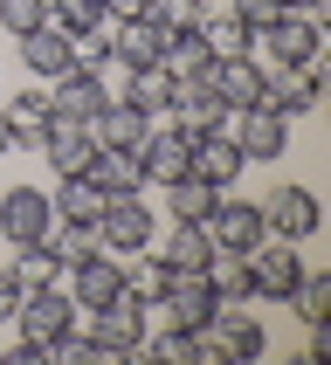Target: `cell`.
Listing matches in <instances>:
<instances>
[{
  "label": "cell",
  "instance_id": "1",
  "mask_svg": "<svg viewBox=\"0 0 331 365\" xmlns=\"http://www.w3.org/2000/svg\"><path fill=\"white\" fill-rule=\"evenodd\" d=\"M76 297H69V283H28L21 289V310H14V331L21 338H35V345H49V338H62V331H76Z\"/></svg>",
  "mask_w": 331,
  "mask_h": 365
},
{
  "label": "cell",
  "instance_id": "2",
  "mask_svg": "<svg viewBox=\"0 0 331 365\" xmlns=\"http://www.w3.org/2000/svg\"><path fill=\"white\" fill-rule=\"evenodd\" d=\"M242 255H248L255 304H283L290 289H297V276H304V255H297V242H283V235H263V242L242 248Z\"/></svg>",
  "mask_w": 331,
  "mask_h": 365
},
{
  "label": "cell",
  "instance_id": "3",
  "mask_svg": "<svg viewBox=\"0 0 331 365\" xmlns=\"http://www.w3.org/2000/svg\"><path fill=\"white\" fill-rule=\"evenodd\" d=\"M97 242L111 248V255H145V248L159 242V214H152L138 193L103 200V214H97Z\"/></svg>",
  "mask_w": 331,
  "mask_h": 365
},
{
  "label": "cell",
  "instance_id": "4",
  "mask_svg": "<svg viewBox=\"0 0 331 365\" xmlns=\"http://www.w3.org/2000/svg\"><path fill=\"white\" fill-rule=\"evenodd\" d=\"M200 338H207V351H214L221 365H228V359L248 365V359H263V351H269V331L255 324L242 304H214V317L200 324Z\"/></svg>",
  "mask_w": 331,
  "mask_h": 365
},
{
  "label": "cell",
  "instance_id": "5",
  "mask_svg": "<svg viewBox=\"0 0 331 365\" xmlns=\"http://www.w3.org/2000/svg\"><path fill=\"white\" fill-rule=\"evenodd\" d=\"M263 110H276V118H310L317 103H325V69L317 62H304V69H276V62H263Z\"/></svg>",
  "mask_w": 331,
  "mask_h": 365
},
{
  "label": "cell",
  "instance_id": "6",
  "mask_svg": "<svg viewBox=\"0 0 331 365\" xmlns=\"http://www.w3.org/2000/svg\"><path fill=\"white\" fill-rule=\"evenodd\" d=\"M145 317H152L145 304H131V297H111V304L83 310L76 324H83V338H90V351H124V359H131V345L145 338Z\"/></svg>",
  "mask_w": 331,
  "mask_h": 365
},
{
  "label": "cell",
  "instance_id": "7",
  "mask_svg": "<svg viewBox=\"0 0 331 365\" xmlns=\"http://www.w3.org/2000/svg\"><path fill=\"white\" fill-rule=\"evenodd\" d=\"M263 41H269V62H276V69H304V62L325 56V21H317V14H297V7H283V14L263 28Z\"/></svg>",
  "mask_w": 331,
  "mask_h": 365
},
{
  "label": "cell",
  "instance_id": "8",
  "mask_svg": "<svg viewBox=\"0 0 331 365\" xmlns=\"http://www.w3.org/2000/svg\"><path fill=\"white\" fill-rule=\"evenodd\" d=\"M242 145H235V131L228 124H214V131H193V145H186V173L193 180H207L214 193H228V186L242 180Z\"/></svg>",
  "mask_w": 331,
  "mask_h": 365
},
{
  "label": "cell",
  "instance_id": "9",
  "mask_svg": "<svg viewBox=\"0 0 331 365\" xmlns=\"http://www.w3.org/2000/svg\"><path fill=\"white\" fill-rule=\"evenodd\" d=\"M263 227L304 248L310 235L325 227V207H317V193H310V186H276V193L263 200Z\"/></svg>",
  "mask_w": 331,
  "mask_h": 365
},
{
  "label": "cell",
  "instance_id": "10",
  "mask_svg": "<svg viewBox=\"0 0 331 365\" xmlns=\"http://www.w3.org/2000/svg\"><path fill=\"white\" fill-rule=\"evenodd\" d=\"M214 304H221V297H214V283H207L200 269H173V283H166L159 317H166L173 331H193V338H200V324L214 317Z\"/></svg>",
  "mask_w": 331,
  "mask_h": 365
},
{
  "label": "cell",
  "instance_id": "11",
  "mask_svg": "<svg viewBox=\"0 0 331 365\" xmlns=\"http://www.w3.org/2000/svg\"><path fill=\"white\" fill-rule=\"evenodd\" d=\"M62 276H69V297H76V310H97V304H111V297H124V255H111V248H97V255H76Z\"/></svg>",
  "mask_w": 331,
  "mask_h": 365
},
{
  "label": "cell",
  "instance_id": "12",
  "mask_svg": "<svg viewBox=\"0 0 331 365\" xmlns=\"http://www.w3.org/2000/svg\"><path fill=\"white\" fill-rule=\"evenodd\" d=\"M228 131H235V145H242V159L276 165V159L290 152V118H276V110H263V103L235 110V118H228Z\"/></svg>",
  "mask_w": 331,
  "mask_h": 365
},
{
  "label": "cell",
  "instance_id": "13",
  "mask_svg": "<svg viewBox=\"0 0 331 365\" xmlns=\"http://www.w3.org/2000/svg\"><path fill=\"white\" fill-rule=\"evenodd\" d=\"M49 227H56V207H49V193H41V186H7V193H0V235H7V242H35V235H49Z\"/></svg>",
  "mask_w": 331,
  "mask_h": 365
},
{
  "label": "cell",
  "instance_id": "14",
  "mask_svg": "<svg viewBox=\"0 0 331 365\" xmlns=\"http://www.w3.org/2000/svg\"><path fill=\"white\" fill-rule=\"evenodd\" d=\"M207 235H214V248H255L269 235V227H263V200H228V193H214V207H207Z\"/></svg>",
  "mask_w": 331,
  "mask_h": 365
},
{
  "label": "cell",
  "instance_id": "15",
  "mask_svg": "<svg viewBox=\"0 0 331 365\" xmlns=\"http://www.w3.org/2000/svg\"><path fill=\"white\" fill-rule=\"evenodd\" d=\"M49 110L56 118H69V124H90L103 110V90H97V76L83 69V62H69L62 76H49Z\"/></svg>",
  "mask_w": 331,
  "mask_h": 365
},
{
  "label": "cell",
  "instance_id": "16",
  "mask_svg": "<svg viewBox=\"0 0 331 365\" xmlns=\"http://www.w3.org/2000/svg\"><path fill=\"white\" fill-rule=\"evenodd\" d=\"M21 62H28V76H62L69 62H76V41H69V28L62 21H41V28H28L21 35Z\"/></svg>",
  "mask_w": 331,
  "mask_h": 365
},
{
  "label": "cell",
  "instance_id": "17",
  "mask_svg": "<svg viewBox=\"0 0 331 365\" xmlns=\"http://www.w3.org/2000/svg\"><path fill=\"white\" fill-rule=\"evenodd\" d=\"M41 159L56 165V180H69V173H83L90 165V152H97V138H90V124H69V118H49V131H41L35 145Z\"/></svg>",
  "mask_w": 331,
  "mask_h": 365
},
{
  "label": "cell",
  "instance_id": "18",
  "mask_svg": "<svg viewBox=\"0 0 331 365\" xmlns=\"http://www.w3.org/2000/svg\"><path fill=\"white\" fill-rule=\"evenodd\" d=\"M111 56H118L124 69H159V62H166V28L152 14L118 21V28H111Z\"/></svg>",
  "mask_w": 331,
  "mask_h": 365
},
{
  "label": "cell",
  "instance_id": "19",
  "mask_svg": "<svg viewBox=\"0 0 331 365\" xmlns=\"http://www.w3.org/2000/svg\"><path fill=\"white\" fill-rule=\"evenodd\" d=\"M263 76H269V69H263L255 56H221L214 69H207V83H214V97H221L228 110H248V103L263 97Z\"/></svg>",
  "mask_w": 331,
  "mask_h": 365
},
{
  "label": "cell",
  "instance_id": "20",
  "mask_svg": "<svg viewBox=\"0 0 331 365\" xmlns=\"http://www.w3.org/2000/svg\"><path fill=\"white\" fill-rule=\"evenodd\" d=\"M83 180L97 186L103 200H124V193H145V173H138V159H131V152H111V145H97V152H90V165H83Z\"/></svg>",
  "mask_w": 331,
  "mask_h": 365
},
{
  "label": "cell",
  "instance_id": "21",
  "mask_svg": "<svg viewBox=\"0 0 331 365\" xmlns=\"http://www.w3.org/2000/svg\"><path fill=\"white\" fill-rule=\"evenodd\" d=\"M173 118H180L186 131H214V124H228L235 110L214 97V83H207V76H180V90H173Z\"/></svg>",
  "mask_w": 331,
  "mask_h": 365
},
{
  "label": "cell",
  "instance_id": "22",
  "mask_svg": "<svg viewBox=\"0 0 331 365\" xmlns=\"http://www.w3.org/2000/svg\"><path fill=\"white\" fill-rule=\"evenodd\" d=\"M193 35L207 41V56H214V62H221V56H248V48H255V28H248L235 7H221V14L207 7V14L193 21Z\"/></svg>",
  "mask_w": 331,
  "mask_h": 365
},
{
  "label": "cell",
  "instance_id": "23",
  "mask_svg": "<svg viewBox=\"0 0 331 365\" xmlns=\"http://www.w3.org/2000/svg\"><path fill=\"white\" fill-rule=\"evenodd\" d=\"M0 118H7V131H14V145H41V131H49V90H14V97H0Z\"/></svg>",
  "mask_w": 331,
  "mask_h": 365
},
{
  "label": "cell",
  "instance_id": "24",
  "mask_svg": "<svg viewBox=\"0 0 331 365\" xmlns=\"http://www.w3.org/2000/svg\"><path fill=\"white\" fill-rule=\"evenodd\" d=\"M200 276L214 283L221 304H255V283H248V255H242V248H214Z\"/></svg>",
  "mask_w": 331,
  "mask_h": 365
},
{
  "label": "cell",
  "instance_id": "25",
  "mask_svg": "<svg viewBox=\"0 0 331 365\" xmlns=\"http://www.w3.org/2000/svg\"><path fill=\"white\" fill-rule=\"evenodd\" d=\"M173 90H180V76L173 69H131V90H124V103L138 110V118H173Z\"/></svg>",
  "mask_w": 331,
  "mask_h": 365
},
{
  "label": "cell",
  "instance_id": "26",
  "mask_svg": "<svg viewBox=\"0 0 331 365\" xmlns=\"http://www.w3.org/2000/svg\"><path fill=\"white\" fill-rule=\"evenodd\" d=\"M145 124H152V118H138L131 103H103L97 118H90V138H97V145H111V152H138Z\"/></svg>",
  "mask_w": 331,
  "mask_h": 365
},
{
  "label": "cell",
  "instance_id": "27",
  "mask_svg": "<svg viewBox=\"0 0 331 365\" xmlns=\"http://www.w3.org/2000/svg\"><path fill=\"white\" fill-rule=\"evenodd\" d=\"M7 269H14L21 289H28V283H62V269H69V262H62L56 235H35V242H21V248H14V262H7Z\"/></svg>",
  "mask_w": 331,
  "mask_h": 365
},
{
  "label": "cell",
  "instance_id": "28",
  "mask_svg": "<svg viewBox=\"0 0 331 365\" xmlns=\"http://www.w3.org/2000/svg\"><path fill=\"white\" fill-rule=\"evenodd\" d=\"M131 359H145V365H200V338L193 331H145L138 345H131Z\"/></svg>",
  "mask_w": 331,
  "mask_h": 365
},
{
  "label": "cell",
  "instance_id": "29",
  "mask_svg": "<svg viewBox=\"0 0 331 365\" xmlns=\"http://www.w3.org/2000/svg\"><path fill=\"white\" fill-rule=\"evenodd\" d=\"M166 283H173V269H166V255H152V248L124 269V297H131V304H145V310L166 304Z\"/></svg>",
  "mask_w": 331,
  "mask_h": 365
},
{
  "label": "cell",
  "instance_id": "30",
  "mask_svg": "<svg viewBox=\"0 0 331 365\" xmlns=\"http://www.w3.org/2000/svg\"><path fill=\"white\" fill-rule=\"evenodd\" d=\"M207 255H214L207 221H173V235H166V269H207Z\"/></svg>",
  "mask_w": 331,
  "mask_h": 365
},
{
  "label": "cell",
  "instance_id": "31",
  "mask_svg": "<svg viewBox=\"0 0 331 365\" xmlns=\"http://www.w3.org/2000/svg\"><path fill=\"white\" fill-rule=\"evenodd\" d=\"M49 207H56V221H97V214H103V193L83 180V173H69V180H56Z\"/></svg>",
  "mask_w": 331,
  "mask_h": 365
},
{
  "label": "cell",
  "instance_id": "32",
  "mask_svg": "<svg viewBox=\"0 0 331 365\" xmlns=\"http://www.w3.org/2000/svg\"><path fill=\"white\" fill-rule=\"evenodd\" d=\"M207 207H214V186L180 173V180H166V214L173 221H207Z\"/></svg>",
  "mask_w": 331,
  "mask_h": 365
},
{
  "label": "cell",
  "instance_id": "33",
  "mask_svg": "<svg viewBox=\"0 0 331 365\" xmlns=\"http://www.w3.org/2000/svg\"><path fill=\"white\" fill-rule=\"evenodd\" d=\"M166 69H173V76H207L214 56H207V41L193 35V28H180V35H166Z\"/></svg>",
  "mask_w": 331,
  "mask_h": 365
},
{
  "label": "cell",
  "instance_id": "34",
  "mask_svg": "<svg viewBox=\"0 0 331 365\" xmlns=\"http://www.w3.org/2000/svg\"><path fill=\"white\" fill-rule=\"evenodd\" d=\"M283 304L297 310L304 324H317V317H331V276H310V269H304V276H297V289H290Z\"/></svg>",
  "mask_w": 331,
  "mask_h": 365
},
{
  "label": "cell",
  "instance_id": "35",
  "mask_svg": "<svg viewBox=\"0 0 331 365\" xmlns=\"http://www.w3.org/2000/svg\"><path fill=\"white\" fill-rule=\"evenodd\" d=\"M49 21H62L69 35H83V28L103 21V0H49Z\"/></svg>",
  "mask_w": 331,
  "mask_h": 365
},
{
  "label": "cell",
  "instance_id": "36",
  "mask_svg": "<svg viewBox=\"0 0 331 365\" xmlns=\"http://www.w3.org/2000/svg\"><path fill=\"white\" fill-rule=\"evenodd\" d=\"M90 76H97V90H103V103H124V90H131V69H124L118 56H97V62H83Z\"/></svg>",
  "mask_w": 331,
  "mask_h": 365
},
{
  "label": "cell",
  "instance_id": "37",
  "mask_svg": "<svg viewBox=\"0 0 331 365\" xmlns=\"http://www.w3.org/2000/svg\"><path fill=\"white\" fill-rule=\"evenodd\" d=\"M41 21H49V0H0V28L7 35H28Z\"/></svg>",
  "mask_w": 331,
  "mask_h": 365
},
{
  "label": "cell",
  "instance_id": "38",
  "mask_svg": "<svg viewBox=\"0 0 331 365\" xmlns=\"http://www.w3.org/2000/svg\"><path fill=\"white\" fill-rule=\"evenodd\" d=\"M200 14H207V0H152V21H159L166 35H180V28H193Z\"/></svg>",
  "mask_w": 331,
  "mask_h": 365
},
{
  "label": "cell",
  "instance_id": "39",
  "mask_svg": "<svg viewBox=\"0 0 331 365\" xmlns=\"http://www.w3.org/2000/svg\"><path fill=\"white\" fill-rule=\"evenodd\" d=\"M41 365H90V338H83V331L49 338V345H41Z\"/></svg>",
  "mask_w": 331,
  "mask_h": 365
},
{
  "label": "cell",
  "instance_id": "40",
  "mask_svg": "<svg viewBox=\"0 0 331 365\" xmlns=\"http://www.w3.org/2000/svg\"><path fill=\"white\" fill-rule=\"evenodd\" d=\"M228 7H235V14H242L248 28H255V35H263V28H269V21H276V14H283L276 0H228Z\"/></svg>",
  "mask_w": 331,
  "mask_h": 365
},
{
  "label": "cell",
  "instance_id": "41",
  "mask_svg": "<svg viewBox=\"0 0 331 365\" xmlns=\"http://www.w3.org/2000/svg\"><path fill=\"white\" fill-rule=\"evenodd\" d=\"M14 310H21V276L0 262V324H14Z\"/></svg>",
  "mask_w": 331,
  "mask_h": 365
},
{
  "label": "cell",
  "instance_id": "42",
  "mask_svg": "<svg viewBox=\"0 0 331 365\" xmlns=\"http://www.w3.org/2000/svg\"><path fill=\"white\" fill-rule=\"evenodd\" d=\"M103 14L111 21H138V14H152V0H103Z\"/></svg>",
  "mask_w": 331,
  "mask_h": 365
},
{
  "label": "cell",
  "instance_id": "43",
  "mask_svg": "<svg viewBox=\"0 0 331 365\" xmlns=\"http://www.w3.org/2000/svg\"><path fill=\"white\" fill-rule=\"evenodd\" d=\"M304 351H310V359H325V351H331V317H317V324H310V345H304Z\"/></svg>",
  "mask_w": 331,
  "mask_h": 365
},
{
  "label": "cell",
  "instance_id": "44",
  "mask_svg": "<svg viewBox=\"0 0 331 365\" xmlns=\"http://www.w3.org/2000/svg\"><path fill=\"white\" fill-rule=\"evenodd\" d=\"M276 7H297V14H317V21L331 14V0H276Z\"/></svg>",
  "mask_w": 331,
  "mask_h": 365
},
{
  "label": "cell",
  "instance_id": "45",
  "mask_svg": "<svg viewBox=\"0 0 331 365\" xmlns=\"http://www.w3.org/2000/svg\"><path fill=\"white\" fill-rule=\"evenodd\" d=\"M7 152H14V131H7V118H0V159H7Z\"/></svg>",
  "mask_w": 331,
  "mask_h": 365
}]
</instances>
